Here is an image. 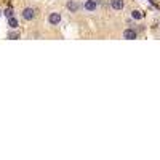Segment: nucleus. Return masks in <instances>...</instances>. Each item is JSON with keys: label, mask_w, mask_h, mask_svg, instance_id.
<instances>
[{"label": "nucleus", "mask_w": 160, "mask_h": 160, "mask_svg": "<svg viewBox=\"0 0 160 160\" xmlns=\"http://www.w3.org/2000/svg\"><path fill=\"white\" fill-rule=\"evenodd\" d=\"M46 19H48V24L58 26V24H61V21H63V16H61V13H58V11H51Z\"/></svg>", "instance_id": "1"}, {"label": "nucleus", "mask_w": 160, "mask_h": 160, "mask_svg": "<svg viewBox=\"0 0 160 160\" xmlns=\"http://www.w3.org/2000/svg\"><path fill=\"white\" fill-rule=\"evenodd\" d=\"M21 18H22L24 21H32V19L35 18V10H34L32 7H26L24 10L21 11Z\"/></svg>", "instance_id": "2"}, {"label": "nucleus", "mask_w": 160, "mask_h": 160, "mask_svg": "<svg viewBox=\"0 0 160 160\" xmlns=\"http://www.w3.org/2000/svg\"><path fill=\"white\" fill-rule=\"evenodd\" d=\"M66 10H67L69 13H79L80 3L77 2V0H67V2H66Z\"/></svg>", "instance_id": "3"}, {"label": "nucleus", "mask_w": 160, "mask_h": 160, "mask_svg": "<svg viewBox=\"0 0 160 160\" xmlns=\"http://www.w3.org/2000/svg\"><path fill=\"white\" fill-rule=\"evenodd\" d=\"M99 3H101V0H87L83 8H85L88 13H93V11H96V8H98Z\"/></svg>", "instance_id": "4"}, {"label": "nucleus", "mask_w": 160, "mask_h": 160, "mask_svg": "<svg viewBox=\"0 0 160 160\" xmlns=\"http://www.w3.org/2000/svg\"><path fill=\"white\" fill-rule=\"evenodd\" d=\"M122 37H123L125 40H135V39H138V32H136L135 29H131V27H128V29L123 31Z\"/></svg>", "instance_id": "5"}, {"label": "nucleus", "mask_w": 160, "mask_h": 160, "mask_svg": "<svg viewBox=\"0 0 160 160\" xmlns=\"http://www.w3.org/2000/svg\"><path fill=\"white\" fill-rule=\"evenodd\" d=\"M111 8L112 10H115V11H120V10H123V7H125V2L123 0H111Z\"/></svg>", "instance_id": "6"}, {"label": "nucleus", "mask_w": 160, "mask_h": 160, "mask_svg": "<svg viewBox=\"0 0 160 160\" xmlns=\"http://www.w3.org/2000/svg\"><path fill=\"white\" fill-rule=\"evenodd\" d=\"M18 26H19V22H18V19L15 16L8 18V27H10V29H18Z\"/></svg>", "instance_id": "7"}, {"label": "nucleus", "mask_w": 160, "mask_h": 160, "mask_svg": "<svg viewBox=\"0 0 160 160\" xmlns=\"http://www.w3.org/2000/svg\"><path fill=\"white\" fill-rule=\"evenodd\" d=\"M131 18H133V19H143V13L138 11V10H133L131 11Z\"/></svg>", "instance_id": "8"}, {"label": "nucleus", "mask_w": 160, "mask_h": 160, "mask_svg": "<svg viewBox=\"0 0 160 160\" xmlns=\"http://www.w3.org/2000/svg\"><path fill=\"white\" fill-rule=\"evenodd\" d=\"M18 37H19V34H16V32H15V34H13V32H11V34H8V39H18Z\"/></svg>", "instance_id": "9"}, {"label": "nucleus", "mask_w": 160, "mask_h": 160, "mask_svg": "<svg viewBox=\"0 0 160 160\" xmlns=\"http://www.w3.org/2000/svg\"><path fill=\"white\" fill-rule=\"evenodd\" d=\"M5 15H7V16H8V18H10V16H13V11H11V10H10V8H8V10H7V11H5Z\"/></svg>", "instance_id": "10"}, {"label": "nucleus", "mask_w": 160, "mask_h": 160, "mask_svg": "<svg viewBox=\"0 0 160 160\" xmlns=\"http://www.w3.org/2000/svg\"><path fill=\"white\" fill-rule=\"evenodd\" d=\"M0 13H2V11H0Z\"/></svg>", "instance_id": "11"}]
</instances>
